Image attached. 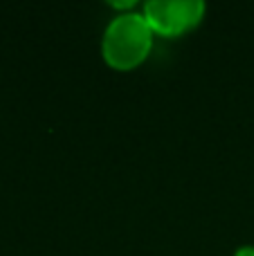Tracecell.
Segmentation results:
<instances>
[{"label": "cell", "mask_w": 254, "mask_h": 256, "mask_svg": "<svg viewBox=\"0 0 254 256\" xmlns=\"http://www.w3.org/2000/svg\"><path fill=\"white\" fill-rule=\"evenodd\" d=\"M234 256H254V245H243V248L236 250Z\"/></svg>", "instance_id": "3"}, {"label": "cell", "mask_w": 254, "mask_h": 256, "mask_svg": "<svg viewBox=\"0 0 254 256\" xmlns=\"http://www.w3.org/2000/svg\"><path fill=\"white\" fill-rule=\"evenodd\" d=\"M153 34L146 16L126 12L108 22L102 38V54L115 70H133L146 61L153 48Z\"/></svg>", "instance_id": "1"}, {"label": "cell", "mask_w": 254, "mask_h": 256, "mask_svg": "<svg viewBox=\"0 0 254 256\" xmlns=\"http://www.w3.org/2000/svg\"><path fill=\"white\" fill-rule=\"evenodd\" d=\"M207 4L202 0H151L144 4V16L156 34L180 36L200 25Z\"/></svg>", "instance_id": "2"}]
</instances>
